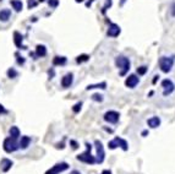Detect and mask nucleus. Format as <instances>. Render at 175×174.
Segmentation results:
<instances>
[{
  "mask_svg": "<svg viewBox=\"0 0 175 174\" xmlns=\"http://www.w3.org/2000/svg\"><path fill=\"white\" fill-rule=\"evenodd\" d=\"M115 65L120 69V76H125L127 74V71L130 70V66H131L130 60L124 55H118L115 58Z\"/></svg>",
  "mask_w": 175,
  "mask_h": 174,
  "instance_id": "nucleus-1",
  "label": "nucleus"
},
{
  "mask_svg": "<svg viewBox=\"0 0 175 174\" xmlns=\"http://www.w3.org/2000/svg\"><path fill=\"white\" fill-rule=\"evenodd\" d=\"M86 148H87V150H86L84 153H81V155H79V156L76 157L77 161L84 162V163H86V164H94V163H97V158L91 155L92 145H91L89 142H86Z\"/></svg>",
  "mask_w": 175,
  "mask_h": 174,
  "instance_id": "nucleus-2",
  "label": "nucleus"
},
{
  "mask_svg": "<svg viewBox=\"0 0 175 174\" xmlns=\"http://www.w3.org/2000/svg\"><path fill=\"white\" fill-rule=\"evenodd\" d=\"M174 61H175V58L174 57H161L159 58V68L163 73L168 74L172 71V68L174 66Z\"/></svg>",
  "mask_w": 175,
  "mask_h": 174,
  "instance_id": "nucleus-3",
  "label": "nucleus"
},
{
  "mask_svg": "<svg viewBox=\"0 0 175 174\" xmlns=\"http://www.w3.org/2000/svg\"><path fill=\"white\" fill-rule=\"evenodd\" d=\"M2 148L5 152L7 153H11V152H15L17 148H18V144L15 139L12 137H6L4 140V144H2Z\"/></svg>",
  "mask_w": 175,
  "mask_h": 174,
  "instance_id": "nucleus-4",
  "label": "nucleus"
},
{
  "mask_svg": "<svg viewBox=\"0 0 175 174\" xmlns=\"http://www.w3.org/2000/svg\"><path fill=\"white\" fill-rule=\"evenodd\" d=\"M95 145V151H97V163H103L105 158V152H104V146L99 140L94 141Z\"/></svg>",
  "mask_w": 175,
  "mask_h": 174,
  "instance_id": "nucleus-5",
  "label": "nucleus"
},
{
  "mask_svg": "<svg viewBox=\"0 0 175 174\" xmlns=\"http://www.w3.org/2000/svg\"><path fill=\"white\" fill-rule=\"evenodd\" d=\"M162 87H163V96H169L174 92L175 89V85L174 82L169 79H165L162 81Z\"/></svg>",
  "mask_w": 175,
  "mask_h": 174,
  "instance_id": "nucleus-6",
  "label": "nucleus"
},
{
  "mask_svg": "<svg viewBox=\"0 0 175 174\" xmlns=\"http://www.w3.org/2000/svg\"><path fill=\"white\" fill-rule=\"evenodd\" d=\"M119 118H120V114L115 110H109L104 114V120L109 124H116L119 121Z\"/></svg>",
  "mask_w": 175,
  "mask_h": 174,
  "instance_id": "nucleus-7",
  "label": "nucleus"
},
{
  "mask_svg": "<svg viewBox=\"0 0 175 174\" xmlns=\"http://www.w3.org/2000/svg\"><path fill=\"white\" fill-rule=\"evenodd\" d=\"M120 33H121V28H120L119 25H116V23H109V27H108V31H107V36L108 37L115 38Z\"/></svg>",
  "mask_w": 175,
  "mask_h": 174,
  "instance_id": "nucleus-8",
  "label": "nucleus"
},
{
  "mask_svg": "<svg viewBox=\"0 0 175 174\" xmlns=\"http://www.w3.org/2000/svg\"><path fill=\"white\" fill-rule=\"evenodd\" d=\"M138 82H140V79L136 76V75H129L127 77H126V80H125V86L129 87V88H135V87L138 85Z\"/></svg>",
  "mask_w": 175,
  "mask_h": 174,
  "instance_id": "nucleus-9",
  "label": "nucleus"
},
{
  "mask_svg": "<svg viewBox=\"0 0 175 174\" xmlns=\"http://www.w3.org/2000/svg\"><path fill=\"white\" fill-rule=\"evenodd\" d=\"M22 41H23L22 34H21L20 32L15 31V32H14V43H15V45H16L18 49H26V47L22 44Z\"/></svg>",
  "mask_w": 175,
  "mask_h": 174,
  "instance_id": "nucleus-10",
  "label": "nucleus"
},
{
  "mask_svg": "<svg viewBox=\"0 0 175 174\" xmlns=\"http://www.w3.org/2000/svg\"><path fill=\"white\" fill-rule=\"evenodd\" d=\"M72 82H74V75L70 73V74H66L63 79H61V86L64 87V88H68V87H70L72 85Z\"/></svg>",
  "mask_w": 175,
  "mask_h": 174,
  "instance_id": "nucleus-11",
  "label": "nucleus"
},
{
  "mask_svg": "<svg viewBox=\"0 0 175 174\" xmlns=\"http://www.w3.org/2000/svg\"><path fill=\"white\" fill-rule=\"evenodd\" d=\"M69 168V164L66 163V162H61V163H58V164H55L53 168H50L53 172H55L56 174L61 173V172H64V171H66Z\"/></svg>",
  "mask_w": 175,
  "mask_h": 174,
  "instance_id": "nucleus-12",
  "label": "nucleus"
},
{
  "mask_svg": "<svg viewBox=\"0 0 175 174\" xmlns=\"http://www.w3.org/2000/svg\"><path fill=\"white\" fill-rule=\"evenodd\" d=\"M12 164H14V162H12L11 160H9V158H2V160H1V171L5 172V173L9 172V171L11 169Z\"/></svg>",
  "mask_w": 175,
  "mask_h": 174,
  "instance_id": "nucleus-13",
  "label": "nucleus"
},
{
  "mask_svg": "<svg viewBox=\"0 0 175 174\" xmlns=\"http://www.w3.org/2000/svg\"><path fill=\"white\" fill-rule=\"evenodd\" d=\"M147 125L150 128H152V129H156V128H158L161 125V119L158 117H152V118H150L147 120Z\"/></svg>",
  "mask_w": 175,
  "mask_h": 174,
  "instance_id": "nucleus-14",
  "label": "nucleus"
},
{
  "mask_svg": "<svg viewBox=\"0 0 175 174\" xmlns=\"http://www.w3.org/2000/svg\"><path fill=\"white\" fill-rule=\"evenodd\" d=\"M36 55H37L38 58L45 57V55H47V48H45V45L38 44V45L36 47Z\"/></svg>",
  "mask_w": 175,
  "mask_h": 174,
  "instance_id": "nucleus-15",
  "label": "nucleus"
},
{
  "mask_svg": "<svg viewBox=\"0 0 175 174\" xmlns=\"http://www.w3.org/2000/svg\"><path fill=\"white\" fill-rule=\"evenodd\" d=\"M10 16H11V10H9V9H1L0 10V21L6 22V21H9Z\"/></svg>",
  "mask_w": 175,
  "mask_h": 174,
  "instance_id": "nucleus-16",
  "label": "nucleus"
},
{
  "mask_svg": "<svg viewBox=\"0 0 175 174\" xmlns=\"http://www.w3.org/2000/svg\"><path fill=\"white\" fill-rule=\"evenodd\" d=\"M66 61H68V59L65 58V57H54L53 58V65H55V66H63V65H65L66 64Z\"/></svg>",
  "mask_w": 175,
  "mask_h": 174,
  "instance_id": "nucleus-17",
  "label": "nucleus"
},
{
  "mask_svg": "<svg viewBox=\"0 0 175 174\" xmlns=\"http://www.w3.org/2000/svg\"><path fill=\"white\" fill-rule=\"evenodd\" d=\"M29 144H31V137L29 136H22L20 142H18V147L25 150V148H27L29 146Z\"/></svg>",
  "mask_w": 175,
  "mask_h": 174,
  "instance_id": "nucleus-18",
  "label": "nucleus"
},
{
  "mask_svg": "<svg viewBox=\"0 0 175 174\" xmlns=\"http://www.w3.org/2000/svg\"><path fill=\"white\" fill-rule=\"evenodd\" d=\"M115 140H116V142H118V146H119L122 151H127V150H129V144H127L126 140H124V139H121V137H115Z\"/></svg>",
  "mask_w": 175,
  "mask_h": 174,
  "instance_id": "nucleus-19",
  "label": "nucleus"
},
{
  "mask_svg": "<svg viewBox=\"0 0 175 174\" xmlns=\"http://www.w3.org/2000/svg\"><path fill=\"white\" fill-rule=\"evenodd\" d=\"M10 5H11L12 9H14L15 11H17V12H20V11L22 10V7H23V4H22L21 0H11V1H10Z\"/></svg>",
  "mask_w": 175,
  "mask_h": 174,
  "instance_id": "nucleus-20",
  "label": "nucleus"
},
{
  "mask_svg": "<svg viewBox=\"0 0 175 174\" xmlns=\"http://www.w3.org/2000/svg\"><path fill=\"white\" fill-rule=\"evenodd\" d=\"M9 132H10V137H12V139H15V140H17V139L20 137V135H21L20 129H18L17 126H11L10 130H9Z\"/></svg>",
  "mask_w": 175,
  "mask_h": 174,
  "instance_id": "nucleus-21",
  "label": "nucleus"
},
{
  "mask_svg": "<svg viewBox=\"0 0 175 174\" xmlns=\"http://www.w3.org/2000/svg\"><path fill=\"white\" fill-rule=\"evenodd\" d=\"M93 88H102V89H105L107 88V82H100V84H97V85H88L86 87V89H93Z\"/></svg>",
  "mask_w": 175,
  "mask_h": 174,
  "instance_id": "nucleus-22",
  "label": "nucleus"
},
{
  "mask_svg": "<svg viewBox=\"0 0 175 174\" xmlns=\"http://www.w3.org/2000/svg\"><path fill=\"white\" fill-rule=\"evenodd\" d=\"M88 60H89V55H87V54H81V55H79V57L76 58V63H77V64L86 63Z\"/></svg>",
  "mask_w": 175,
  "mask_h": 174,
  "instance_id": "nucleus-23",
  "label": "nucleus"
},
{
  "mask_svg": "<svg viewBox=\"0 0 175 174\" xmlns=\"http://www.w3.org/2000/svg\"><path fill=\"white\" fill-rule=\"evenodd\" d=\"M17 75H18V73H17L14 68H10V69L7 70V77H9V79H15V77H17Z\"/></svg>",
  "mask_w": 175,
  "mask_h": 174,
  "instance_id": "nucleus-24",
  "label": "nucleus"
},
{
  "mask_svg": "<svg viewBox=\"0 0 175 174\" xmlns=\"http://www.w3.org/2000/svg\"><path fill=\"white\" fill-rule=\"evenodd\" d=\"M147 70H148V68L147 66H140V68H137V70H136V73L138 74V75H145L146 73H147Z\"/></svg>",
  "mask_w": 175,
  "mask_h": 174,
  "instance_id": "nucleus-25",
  "label": "nucleus"
},
{
  "mask_svg": "<svg viewBox=\"0 0 175 174\" xmlns=\"http://www.w3.org/2000/svg\"><path fill=\"white\" fill-rule=\"evenodd\" d=\"M108 147H109L110 150H115V148H118L119 146H118V142H116V140L114 139V140L109 141V142H108Z\"/></svg>",
  "mask_w": 175,
  "mask_h": 174,
  "instance_id": "nucleus-26",
  "label": "nucleus"
},
{
  "mask_svg": "<svg viewBox=\"0 0 175 174\" xmlns=\"http://www.w3.org/2000/svg\"><path fill=\"white\" fill-rule=\"evenodd\" d=\"M81 107H82V102L76 103V104L72 107V112H74V113H79V112L81 110Z\"/></svg>",
  "mask_w": 175,
  "mask_h": 174,
  "instance_id": "nucleus-27",
  "label": "nucleus"
},
{
  "mask_svg": "<svg viewBox=\"0 0 175 174\" xmlns=\"http://www.w3.org/2000/svg\"><path fill=\"white\" fill-rule=\"evenodd\" d=\"M15 55H16V58H17V64H18V65H23V64H25V61H26V60H25V58H23V57H21L18 53H16Z\"/></svg>",
  "mask_w": 175,
  "mask_h": 174,
  "instance_id": "nucleus-28",
  "label": "nucleus"
},
{
  "mask_svg": "<svg viewBox=\"0 0 175 174\" xmlns=\"http://www.w3.org/2000/svg\"><path fill=\"white\" fill-rule=\"evenodd\" d=\"M92 99H93V101H97V102H103V96L99 94V93H94V94L92 96Z\"/></svg>",
  "mask_w": 175,
  "mask_h": 174,
  "instance_id": "nucleus-29",
  "label": "nucleus"
},
{
  "mask_svg": "<svg viewBox=\"0 0 175 174\" xmlns=\"http://www.w3.org/2000/svg\"><path fill=\"white\" fill-rule=\"evenodd\" d=\"M111 4H113V1H111V0H107V1H105V5L103 6L102 12H103V14H105V11H107V10H108V9L111 6Z\"/></svg>",
  "mask_w": 175,
  "mask_h": 174,
  "instance_id": "nucleus-30",
  "label": "nucleus"
},
{
  "mask_svg": "<svg viewBox=\"0 0 175 174\" xmlns=\"http://www.w3.org/2000/svg\"><path fill=\"white\" fill-rule=\"evenodd\" d=\"M48 5L53 9H55L58 5H59V0H48Z\"/></svg>",
  "mask_w": 175,
  "mask_h": 174,
  "instance_id": "nucleus-31",
  "label": "nucleus"
},
{
  "mask_svg": "<svg viewBox=\"0 0 175 174\" xmlns=\"http://www.w3.org/2000/svg\"><path fill=\"white\" fill-rule=\"evenodd\" d=\"M70 145H71V147H72L74 150H77V148H79V144H77L75 140H70Z\"/></svg>",
  "mask_w": 175,
  "mask_h": 174,
  "instance_id": "nucleus-32",
  "label": "nucleus"
},
{
  "mask_svg": "<svg viewBox=\"0 0 175 174\" xmlns=\"http://www.w3.org/2000/svg\"><path fill=\"white\" fill-rule=\"evenodd\" d=\"M36 5H37L36 0H28V9H33Z\"/></svg>",
  "mask_w": 175,
  "mask_h": 174,
  "instance_id": "nucleus-33",
  "label": "nucleus"
},
{
  "mask_svg": "<svg viewBox=\"0 0 175 174\" xmlns=\"http://www.w3.org/2000/svg\"><path fill=\"white\" fill-rule=\"evenodd\" d=\"M170 14H172V16H174L175 17V2L172 4V7H170Z\"/></svg>",
  "mask_w": 175,
  "mask_h": 174,
  "instance_id": "nucleus-34",
  "label": "nucleus"
},
{
  "mask_svg": "<svg viewBox=\"0 0 175 174\" xmlns=\"http://www.w3.org/2000/svg\"><path fill=\"white\" fill-rule=\"evenodd\" d=\"M48 74H49V79H53V76H54V70L50 69V70L48 71Z\"/></svg>",
  "mask_w": 175,
  "mask_h": 174,
  "instance_id": "nucleus-35",
  "label": "nucleus"
},
{
  "mask_svg": "<svg viewBox=\"0 0 175 174\" xmlns=\"http://www.w3.org/2000/svg\"><path fill=\"white\" fill-rule=\"evenodd\" d=\"M4 113H6V109L0 104V114H4Z\"/></svg>",
  "mask_w": 175,
  "mask_h": 174,
  "instance_id": "nucleus-36",
  "label": "nucleus"
},
{
  "mask_svg": "<svg viewBox=\"0 0 175 174\" xmlns=\"http://www.w3.org/2000/svg\"><path fill=\"white\" fill-rule=\"evenodd\" d=\"M158 79H159V75H156V76H154V79H153V84H156V82L158 81Z\"/></svg>",
  "mask_w": 175,
  "mask_h": 174,
  "instance_id": "nucleus-37",
  "label": "nucleus"
},
{
  "mask_svg": "<svg viewBox=\"0 0 175 174\" xmlns=\"http://www.w3.org/2000/svg\"><path fill=\"white\" fill-rule=\"evenodd\" d=\"M102 174H111V172H110V171H108V169H104V171L102 172Z\"/></svg>",
  "mask_w": 175,
  "mask_h": 174,
  "instance_id": "nucleus-38",
  "label": "nucleus"
},
{
  "mask_svg": "<svg viewBox=\"0 0 175 174\" xmlns=\"http://www.w3.org/2000/svg\"><path fill=\"white\" fill-rule=\"evenodd\" d=\"M45 174H56V173H55V172H53L52 169H49V171H47V172H45Z\"/></svg>",
  "mask_w": 175,
  "mask_h": 174,
  "instance_id": "nucleus-39",
  "label": "nucleus"
},
{
  "mask_svg": "<svg viewBox=\"0 0 175 174\" xmlns=\"http://www.w3.org/2000/svg\"><path fill=\"white\" fill-rule=\"evenodd\" d=\"M147 134H148V130H143V131H142V136H146Z\"/></svg>",
  "mask_w": 175,
  "mask_h": 174,
  "instance_id": "nucleus-40",
  "label": "nucleus"
},
{
  "mask_svg": "<svg viewBox=\"0 0 175 174\" xmlns=\"http://www.w3.org/2000/svg\"><path fill=\"white\" fill-rule=\"evenodd\" d=\"M70 174H81V173H80L79 171H72V172H71Z\"/></svg>",
  "mask_w": 175,
  "mask_h": 174,
  "instance_id": "nucleus-41",
  "label": "nucleus"
},
{
  "mask_svg": "<svg viewBox=\"0 0 175 174\" xmlns=\"http://www.w3.org/2000/svg\"><path fill=\"white\" fill-rule=\"evenodd\" d=\"M125 1H126V0H121V1H120V5H121V6H122V5H124V2H125Z\"/></svg>",
  "mask_w": 175,
  "mask_h": 174,
  "instance_id": "nucleus-42",
  "label": "nucleus"
},
{
  "mask_svg": "<svg viewBox=\"0 0 175 174\" xmlns=\"http://www.w3.org/2000/svg\"><path fill=\"white\" fill-rule=\"evenodd\" d=\"M75 1H76V2H82L84 0H75Z\"/></svg>",
  "mask_w": 175,
  "mask_h": 174,
  "instance_id": "nucleus-43",
  "label": "nucleus"
},
{
  "mask_svg": "<svg viewBox=\"0 0 175 174\" xmlns=\"http://www.w3.org/2000/svg\"><path fill=\"white\" fill-rule=\"evenodd\" d=\"M38 1H39V2H43V1H45V0H38Z\"/></svg>",
  "mask_w": 175,
  "mask_h": 174,
  "instance_id": "nucleus-44",
  "label": "nucleus"
}]
</instances>
